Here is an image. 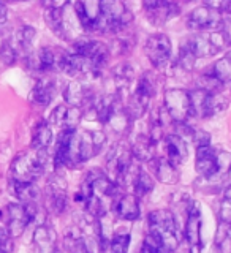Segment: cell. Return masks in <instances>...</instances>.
<instances>
[{"label": "cell", "mask_w": 231, "mask_h": 253, "mask_svg": "<svg viewBox=\"0 0 231 253\" xmlns=\"http://www.w3.org/2000/svg\"><path fill=\"white\" fill-rule=\"evenodd\" d=\"M163 141H165V150H166V160H168L174 168H178L182 163H185L188 157L185 141L179 138L178 134H166Z\"/></svg>", "instance_id": "8fae6325"}, {"label": "cell", "mask_w": 231, "mask_h": 253, "mask_svg": "<svg viewBox=\"0 0 231 253\" xmlns=\"http://www.w3.org/2000/svg\"><path fill=\"white\" fill-rule=\"evenodd\" d=\"M155 146L157 144H154V142L150 141L149 134H139V136L135 138L130 150L138 162H150V160H154Z\"/></svg>", "instance_id": "ffe728a7"}, {"label": "cell", "mask_w": 231, "mask_h": 253, "mask_svg": "<svg viewBox=\"0 0 231 253\" xmlns=\"http://www.w3.org/2000/svg\"><path fill=\"white\" fill-rule=\"evenodd\" d=\"M228 174H230V177H231V165H230V169H228Z\"/></svg>", "instance_id": "f5cc1de1"}, {"label": "cell", "mask_w": 231, "mask_h": 253, "mask_svg": "<svg viewBox=\"0 0 231 253\" xmlns=\"http://www.w3.org/2000/svg\"><path fill=\"white\" fill-rule=\"evenodd\" d=\"M34 245L38 253H55V233L49 226L38 225L34 231Z\"/></svg>", "instance_id": "ac0fdd59"}, {"label": "cell", "mask_w": 231, "mask_h": 253, "mask_svg": "<svg viewBox=\"0 0 231 253\" xmlns=\"http://www.w3.org/2000/svg\"><path fill=\"white\" fill-rule=\"evenodd\" d=\"M130 241L132 237L129 233H117L113 236V239L109 241L108 249L109 253H127L130 247Z\"/></svg>", "instance_id": "d590c367"}, {"label": "cell", "mask_w": 231, "mask_h": 253, "mask_svg": "<svg viewBox=\"0 0 231 253\" xmlns=\"http://www.w3.org/2000/svg\"><path fill=\"white\" fill-rule=\"evenodd\" d=\"M224 34H225V37H227V42H228V44H231V22L228 24V26H224Z\"/></svg>", "instance_id": "681fc988"}, {"label": "cell", "mask_w": 231, "mask_h": 253, "mask_svg": "<svg viewBox=\"0 0 231 253\" xmlns=\"http://www.w3.org/2000/svg\"><path fill=\"white\" fill-rule=\"evenodd\" d=\"M105 124H108V125H109V128L113 130V131H116V133H119V134L125 133L127 130L130 128L132 119H130L129 114H127L125 108L121 105V101H119L117 105L114 106V109L111 111V114H109V117L106 119V122H105Z\"/></svg>", "instance_id": "44dd1931"}, {"label": "cell", "mask_w": 231, "mask_h": 253, "mask_svg": "<svg viewBox=\"0 0 231 253\" xmlns=\"http://www.w3.org/2000/svg\"><path fill=\"white\" fill-rule=\"evenodd\" d=\"M217 152L211 146H203L196 149V162L195 169L204 179H212L219 174V165H217Z\"/></svg>", "instance_id": "9c48e42d"}, {"label": "cell", "mask_w": 231, "mask_h": 253, "mask_svg": "<svg viewBox=\"0 0 231 253\" xmlns=\"http://www.w3.org/2000/svg\"><path fill=\"white\" fill-rule=\"evenodd\" d=\"M55 253H59V252H55Z\"/></svg>", "instance_id": "db71d44e"}, {"label": "cell", "mask_w": 231, "mask_h": 253, "mask_svg": "<svg viewBox=\"0 0 231 253\" xmlns=\"http://www.w3.org/2000/svg\"><path fill=\"white\" fill-rule=\"evenodd\" d=\"M187 44L190 46V49L195 54L196 59H203V57H211V55H216L219 51L216 49V46L211 43L209 35H195L192 38L187 40Z\"/></svg>", "instance_id": "603a6c76"}, {"label": "cell", "mask_w": 231, "mask_h": 253, "mask_svg": "<svg viewBox=\"0 0 231 253\" xmlns=\"http://www.w3.org/2000/svg\"><path fill=\"white\" fill-rule=\"evenodd\" d=\"M192 142L196 146V149L203 147V146H211V134L208 131L201 130V128H195Z\"/></svg>", "instance_id": "60d3db41"}, {"label": "cell", "mask_w": 231, "mask_h": 253, "mask_svg": "<svg viewBox=\"0 0 231 253\" xmlns=\"http://www.w3.org/2000/svg\"><path fill=\"white\" fill-rule=\"evenodd\" d=\"M154 93H155L154 81L150 79L149 75L142 76L138 81L137 87H135L133 93L130 95V98H129V103H127V106H125L127 114L130 116L132 121L141 119L142 116L146 114L149 101H150V98H152Z\"/></svg>", "instance_id": "277c9868"}, {"label": "cell", "mask_w": 231, "mask_h": 253, "mask_svg": "<svg viewBox=\"0 0 231 253\" xmlns=\"http://www.w3.org/2000/svg\"><path fill=\"white\" fill-rule=\"evenodd\" d=\"M184 237L190 245L201 244V208L198 201H190L187 206V221Z\"/></svg>", "instance_id": "ba28073f"}, {"label": "cell", "mask_w": 231, "mask_h": 253, "mask_svg": "<svg viewBox=\"0 0 231 253\" xmlns=\"http://www.w3.org/2000/svg\"><path fill=\"white\" fill-rule=\"evenodd\" d=\"M133 68L130 65H127V63H121V65H117L114 70H113V78L117 84V87L121 89V87H127L133 79Z\"/></svg>", "instance_id": "e575fe53"}, {"label": "cell", "mask_w": 231, "mask_h": 253, "mask_svg": "<svg viewBox=\"0 0 231 253\" xmlns=\"http://www.w3.org/2000/svg\"><path fill=\"white\" fill-rule=\"evenodd\" d=\"M114 212L119 218L127 220V221H133L139 217V203L138 198L135 195H124L114 203Z\"/></svg>", "instance_id": "e0dca14e"}, {"label": "cell", "mask_w": 231, "mask_h": 253, "mask_svg": "<svg viewBox=\"0 0 231 253\" xmlns=\"http://www.w3.org/2000/svg\"><path fill=\"white\" fill-rule=\"evenodd\" d=\"M65 247L70 253H87L83 237V229L71 228L65 236Z\"/></svg>", "instance_id": "4dcf8cb0"}, {"label": "cell", "mask_w": 231, "mask_h": 253, "mask_svg": "<svg viewBox=\"0 0 231 253\" xmlns=\"http://www.w3.org/2000/svg\"><path fill=\"white\" fill-rule=\"evenodd\" d=\"M13 252V237L3 229H0V253Z\"/></svg>", "instance_id": "7bdbcfd3"}, {"label": "cell", "mask_w": 231, "mask_h": 253, "mask_svg": "<svg viewBox=\"0 0 231 253\" xmlns=\"http://www.w3.org/2000/svg\"><path fill=\"white\" fill-rule=\"evenodd\" d=\"M216 245L220 253H231V225H225V223L219 225Z\"/></svg>", "instance_id": "836d02e7"}, {"label": "cell", "mask_w": 231, "mask_h": 253, "mask_svg": "<svg viewBox=\"0 0 231 253\" xmlns=\"http://www.w3.org/2000/svg\"><path fill=\"white\" fill-rule=\"evenodd\" d=\"M227 108H228V98H225L220 93H209L208 105H206V117L224 113Z\"/></svg>", "instance_id": "d6a6232c"}, {"label": "cell", "mask_w": 231, "mask_h": 253, "mask_svg": "<svg viewBox=\"0 0 231 253\" xmlns=\"http://www.w3.org/2000/svg\"><path fill=\"white\" fill-rule=\"evenodd\" d=\"M154 185H155V182L152 177H150V174L141 169L139 174L137 176V179H135V182H133V192H135L133 195L137 198L146 196L154 190Z\"/></svg>", "instance_id": "f546056e"}, {"label": "cell", "mask_w": 231, "mask_h": 253, "mask_svg": "<svg viewBox=\"0 0 231 253\" xmlns=\"http://www.w3.org/2000/svg\"><path fill=\"white\" fill-rule=\"evenodd\" d=\"M43 5L46 6V10H63V8H67V5L70 3V0H42Z\"/></svg>", "instance_id": "bcb514c9"}, {"label": "cell", "mask_w": 231, "mask_h": 253, "mask_svg": "<svg viewBox=\"0 0 231 253\" xmlns=\"http://www.w3.org/2000/svg\"><path fill=\"white\" fill-rule=\"evenodd\" d=\"M10 190L22 204L35 203L37 198H38V190L34 185V182H16V180H11L10 182Z\"/></svg>", "instance_id": "cb8c5ba5"}, {"label": "cell", "mask_w": 231, "mask_h": 253, "mask_svg": "<svg viewBox=\"0 0 231 253\" xmlns=\"http://www.w3.org/2000/svg\"><path fill=\"white\" fill-rule=\"evenodd\" d=\"M47 209L52 211L54 213H62L67 209V193L65 188L57 184L47 185V195H46Z\"/></svg>", "instance_id": "7402d4cb"}, {"label": "cell", "mask_w": 231, "mask_h": 253, "mask_svg": "<svg viewBox=\"0 0 231 253\" xmlns=\"http://www.w3.org/2000/svg\"><path fill=\"white\" fill-rule=\"evenodd\" d=\"M178 63H179V67L184 71H192L195 68L196 57H195V54L192 52V49H190V46L187 44V42L184 44H181Z\"/></svg>", "instance_id": "74e56055"}, {"label": "cell", "mask_w": 231, "mask_h": 253, "mask_svg": "<svg viewBox=\"0 0 231 253\" xmlns=\"http://www.w3.org/2000/svg\"><path fill=\"white\" fill-rule=\"evenodd\" d=\"M35 35H37V30H35L34 27L24 26V27H21V29L14 34V43H11V42H10V43L13 44L14 49H16V47H19V49L27 51V49H30L32 43H34Z\"/></svg>", "instance_id": "f1b7e54d"}, {"label": "cell", "mask_w": 231, "mask_h": 253, "mask_svg": "<svg viewBox=\"0 0 231 253\" xmlns=\"http://www.w3.org/2000/svg\"><path fill=\"white\" fill-rule=\"evenodd\" d=\"M52 142V130L51 125L42 121L38 122L32 134V147L34 149H47Z\"/></svg>", "instance_id": "4316f807"}, {"label": "cell", "mask_w": 231, "mask_h": 253, "mask_svg": "<svg viewBox=\"0 0 231 253\" xmlns=\"http://www.w3.org/2000/svg\"><path fill=\"white\" fill-rule=\"evenodd\" d=\"M211 73L216 76L222 84L231 83V57L230 55H225V57H222L220 60L214 63Z\"/></svg>", "instance_id": "1f68e13d"}, {"label": "cell", "mask_w": 231, "mask_h": 253, "mask_svg": "<svg viewBox=\"0 0 231 253\" xmlns=\"http://www.w3.org/2000/svg\"><path fill=\"white\" fill-rule=\"evenodd\" d=\"M149 231L163 233V231H178L176 218L168 209H157L149 213Z\"/></svg>", "instance_id": "9a60e30c"}, {"label": "cell", "mask_w": 231, "mask_h": 253, "mask_svg": "<svg viewBox=\"0 0 231 253\" xmlns=\"http://www.w3.org/2000/svg\"><path fill=\"white\" fill-rule=\"evenodd\" d=\"M100 150L101 149L95 144V141H93L92 131L89 130L79 131V160H81V163L89 162L92 157H95L100 152Z\"/></svg>", "instance_id": "484cf974"}, {"label": "cell", "mask_w": 231, "mask_h": 253, "mask_svg": "<svg viewBox=\"0 0 231 253\" xmlns=\"http://www.w3.org/2000/svg\"><path fill=\"white\" fill-rule=\"evenodd\" d=\"M91 184L92 188V195L98 196V198H111L117 193L119 185L114 180H111L108 176L101 174L98 171H91V174L86 179Z\"/></svg>", "instance_id": "5bb4252c"}, {"label": "cell", "mask_w": 231, "mask_h": 253, "mask_svg": "<svg viewBox=\"0 0 231 253\" xmlns=\"http://www.w3.org/2000/svg\"><path fill=\"white\" fill-rule=\"evenodd\" d=\"M73 52L84 57L97 76H100L101 68L109 57V47L105 43L89 38H78L73 43Z\"/></svg>", "instance_id": "3957f363"}, {"label": "cell", "mask_w": 231, "mask_h": 253, "mask_svg": "<svg viewBox=\"0 0 231 253\" xmlns=\"http://www.w3.org/2000/svg\"><path fill=\"white\" fill-rule=\"evenodd\" d=\"M181 2H185V3H188V2H193V0H181Z\"/></svg>", "instance_id": "816d5d0a"}, {"label": "cell", "mask_w": 231, "mask_h": 253, "mask_svg": "<svg viewBox=\"0 0 231 253\" xmlns=\"http://www.w3.org/2000/svg\"><path fill=\"white\" fill-rule=\"evenodd\" d=\"M8 18V10H6V5L0 0V24H3Z\"/></svg>", "instance_id": "7dc6e473"}, {"label": "cell", "mask_w": 231, "mask_h": 253, "mask_svg": "<svg viewBox=\"0 0 231 253\" xmlns=\"http://www.w3.org/2000/svg\"><path fill=\"white\" fill-rule=\"evenodd\" d=\"M8 225L6 233L11 237H19L27 228L30 220L24 209V204H8Z\"/></svg>", "instance_id": "4fadbf2b"}, {"label": "cell", "mask_w": 231, "mask_h": 253, "mask_svg": "<svg viewBox=\"0 0 231 253\" xmlns=\"http://www.w3.org/2000/svg\"><path fill=\"white\" fill-rule=\"evenodd\" d=\"M224 198H225V200H230V201H231V185L225 188V193H224Z\"/></svg>", "instance_id": "f907efd6"}, {"label": "cell", "mask_w": 231, "mask_h": 253, "mask_svg": "<svg viewBox=\"0 0 231 253\" xmlns=\"http://www.w3.org/2000/svg\"><path fill=\"white\" fill-rule=\"evenodd\" d=\"M144 51L154 67H165L171 57V40L165 34H154L149 37Z\"/></svg>", "instance_id": "8992f818"}, {"label": "cell", "mask_w": 231, "mask_h": 253, "mask_svg": "<svg viewBox=\"0 0 231 253\" xmlns=\"http://www.w3.org/2000/svg\"><path fill=\"white\" fill-rule=\"evenodd\" d=\"M75 14L84 30L93 32L100 16L98 0H78L75 3Z\"/></svg>", "instance_id": "30bf717a"}, {"label": "cell", "mask_w": 231, "mask_h": 253, "mask_svg": "<svg viewBox=\"0 0 231 253\" xmlns=\"http://www.w3.org/2000/svg\"><path fill=\"white\" fill-rule=\"evenodd\" d=\"M216 158H217V165H219V174L230 169V165H231V154L230 152L222 150V152H217Z\"/></svg>", "instance_id": "f6af8a7d"}, {"label": "cell", "mask_w": 231, "mask_h": 253, "mask_svg": "<svg viewBox=\"0 0 231 253\" xmlns=\"http://www.w3.org/2000/svg\"><path fill=\"white\" fill-rule=\"evenodd\" d=\"M16 54H18V51L14 49L10 42H3L2 46H0V60L3 62V65H13L16 60Z\"/></svg>", "instance_id": "f35d334b"}, {"label": "cell", "mask_w": 231, "mask_h": 253, "mask_svg": "<svg viewBox=\"0 0 231 253\" xmlns=\"http://www.w3.org/2000/svg\"><path fill=\"white\" fill-rule=\"evenodd\" d=\"M46 149H34L22 152L11 163V180L16 182H35L46 168Z\"/></svg>", "instance_id": "7a4b0ae2"}, {"label": "cell", "mask_w": 231, "mask_h": 253, "mask_svg": "<svg viewBox=\"0 0 231 253\" xmlns=\"http://www.w3.org/2000/svg\"><path fill=\"white\" fill-rule=\"evenodd\" d=\"M100 16L93 32H121L133 21V13L124 0H98Z\"/></svg>", "instance_id": "6da1fadb"}, {"label": "cell", "mask_w": 231, "mask_h": 253, "mask_svg": "<svg viewBox=\"0 0 231 253\" xmlns=\"http://www.w3.org/2000/svg\"><path fill=\"white\" fill-rule=\"evenodd\" d=\"M190 97V116L192 117H206V105H208L209 93L201 89L188 92Z\"/></svg>", "instance_id": "83f0119b"}, {"label": "cell", "mask_w": 231, "mask_h": 253, "mask_svg": "<svg viewBox=\"0 0 231 253\" xmlns=\"http://www.w3.org/2000/svg\"><path fill=\"white\" fill-rule=\"evenodd\" d=\"M155 176L158 182H162V184H166V185L176 184L179 180L178 169L174 168L166 158H157L155 160Z\"/></svg>", "instance_id": "d4e9b609"}, {"label": "cell", "mask_w": 231, "mask_h": 253, "mask_svg": "<svg viewBox=\"0 0 231 253\" xmlns=\"http://www.w3.org/2000/svg\"><path fill=\"white\" fill-rule=\"evenodd\" d=\"M165 109L174 124H182L190 117V97L184 89H170L165 92Z\"/></svg>", "instance_id": "5b68a950"}, {"label": "cell", "mask_w": 231, "mask_h": 253, "mask_svg": "<svg viewBox=\"0 0 231 253\" xmlns=\"http://www.w3.org/2000/svg\"><path fill=\"white\" fill-rule=\"evenodd\" d=\"M63 98L68 103V106L73 108H83L93 100L91 89L81 81L70 83L63 90Z\"/></svg>", "instance_id": "7c38bea8"}, {"label": "cell", "mask_w": 231, "mask_h": 253, "mask_svg": "<svg viewBox=\"0 0 231 253\" xmlns=\"http://www.w3.org/2000/svg\"><path fill=\"white\" fill-rule=\"evenodd\" d=\"M29 65L37 71H51L55 68V51L49 49V47H42L35 54H32L29 57Z\"/></svg>", "instance_id": "d6986e66"}, {"label": "cell", "mask_w": 231, "mask_h": 253, "mask_svg": "<svg viewBox=\"0 0 231 253\" xmlns=\"http://www.w3.org/2000/svg\"><path fill=\"white\" fill-rule=\"evenodd\" d=\"M230 2L231 0H204V6H208L217 13H225L230 6Z\"/></svg>", "instance_id": "ee69618b"}, {"label": "cell", "mask_w": 231, "mask_h": 253, "mask_svg": "<svg viewBox=\"0 0 231 253\" xmlns=\"http://www.w3.org/2000/svg\"><path fill=\"white\" fill-rule=\"evenodd\" d=\"M67 109H68V106H65V105H59L55 108L49 116V125H55V126H59V128H63Z\"/></svg>", "instance_id": "ab89813d"}, {"label": "cell", "mask_w": 231, "mask_h": 253, "mask_svg": "<svg viewBox=\"0 0 231 253\" xmlns=\"http://www.w3.org/2000/svg\"><path fill=\"white\" fill-rule=\"evenodd\" d=\"M200 253H220L219 252V249H217V245L216 244H212V245H209V247H200Z\"/></svg>", "instance_id": "c3c4849f"}, {"label": "cell", "mask_w": 231, "mask_h": 253, "mask_svg": "<svg viewBox=\"0 0 231 253\" xmlns=\"http://www.w3.org/2000/svg\"><path fill=\"white\" fill-rule=\"evenodd\" d=\"M55 95V83L49 78H43L30 92V101L37 106H47Z\"/></svg>", "instance_id": "2e32d148"}, {"label": "cell", "mask_w": 231, "mask_h": 253, "mask_svg": "<svg viewBox=\"0 0 231 253\" xmlns=\"http://www.w3.org/2000/svg\"><path fill=\"white\" fill-rule=\"evenodd\" d=\"M187 26L192 30H219L224 29V16L208 6H200L188 14Z\"/></svg>", "instance_id": "52a82bcc"}, {"label": "cell", "mask_w": 231, "mask_h": 253, "mask_svg": "<svg viewBox=\"0 0 231 253\" xmlns=\"http://www.w3.org/2000/svg\"><path fill=\"white\" fill-rule=\"evenodd\" d=\"M222 87H224V84H222L212 73H204L198 79V89H201L208 93H220Z\"/></svg>", "instance_id": "8d00e7d4"}, {"label": "cell", "mask_w": 231, "mask_h": 253, "mask_svg": "<svg viewBox=\"0 0 231 253\" xmlns=\"http://www.w3.org/2000/svg\"><path fill=\"white\" fill-rule=\"evenodd\" d=\"M219 220L220 223H225V225H231V201L225 200L220 203V208H219Z\"/></svg>", "instance_id": "b9f144b4"}]
</instances>
